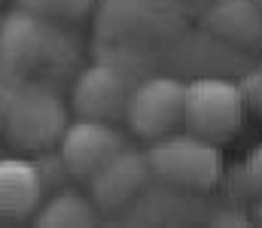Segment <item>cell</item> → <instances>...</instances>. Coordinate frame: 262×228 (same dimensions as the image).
Here are the masks:
<instances>
[{"label":"cell","instance_id":"4","mask_svg":"<svg viewBox=\"0 0 262 228\" xmlns=\"http://www.w3.org/2000/svg\"><path fill=\"white\" fill-rule=\"evenodd\" d=\"M244 119H247V97L241 85L220 76H201L186 82V104H183L186 131L223 146L238 137Z\"/></svg>","mask_w":262,"mask_h":228},{"label":"cell","instance_id":"7","mask_svg":"<svg viewBox=\"0 0 262 228\" xmlns=\"http://www.w3.org/2000/svg\"><path fill=\"white\" fill-rule=\"evenodd\" d=\"M131 85L128 76L122 73L113 64H92L89 70H82L76 85H73V110L82 119H104L113 122L119 116H125L131 97Z\"/></svg>","mask_w":262,"mask_h":228},{"label":"cell","instance_id":"6","mask_svg":"<svg viewBox=\"0 0 262 228\" xmlns=\"http://www.w3.org/2000/svg\"><path fill=\"white\" fill-rule=\"evenodd\" d=\"M125 149L122 134L104 119H76L67 122L64 134L58 140V155L64 161L67 173L79 180H92L116 152Z\"/></svg>","mask_w":262,"mask_h":228},{"label":"cell","instance_id":"2","mask_svg":"<svg viewBox=\"0 0 262 228\" xmlns=\"http://www.w3.org/2000/svg\"><path fill=\"white\" fill-rule=\"evenodd\" d=\"M73 46L58 21L15 9L0 21V79H37L46 70L64 67Z\"/></svg>","mask_w":262,"mask_h":228},{"label":"cell","instance_id":"10","mask_svg":"<svg viewBox=\"0 0 262 228\" xmlns=\"http://www.w3.org/2000/svg\"><path fill=\"white\" fill-rule=\"evenodd\" d=\"M204 24L213 37L226 43L247 49L262 46V6L256 0H213Z\"/></svg>","mask_w":262,"mask_h":228},{"label":"cell","instance_id":"12","mask_svg":"<svg viewBox=\"0 0 262 228\" xmlns=\"http://www.w3.org/2000/svg\"><path fill=\"white\" fill-rule=\"evenodd\" d=\"M18 9H28L49 21H79L92 12L95 0H15Z\"/></svg>","mask_w":262,"mask_h":228},{"label":"cell","instance_id":"15","mask_svg":"<svg viewBox=\"0 0 262 228\" xmlns=\"http://www.w3.org/2000/svg\"><path fill=\"white\" fill-rule=\"evenodd\" d=\"M256 3H259V6H262V0H256Z\"/></svg>","mask_w":262,"mask_h":228},{"label":"cell","instance_id":"9","mask_svg":"<svg viewBox=\"0 0 262 228\" xmlns=\"http://www.w3.org/2000/svg\"><path fill=\"white\" fill-rule=\"evenodd\" d=\"M43 176L37 161L0 158V219H25L43 201Z\"/></svg>","mask_w":262,"mask_h":228},{"label":"cell","instance_id":"5","mask_svg":"<svg viewBox=\"0 0 262 228\" xmlns=\"http://www.w3.org/2000/svg\"><path fill=\"white\" fill-rule=\"evenodd\" d=\"M186 85L174 76H152L131 88L125 122L143 140H159L183 125Z\"/></svg>","mask_w":262,"mask_h":228},{"label":"cell","instance_id":"14","mask_svg":"<svg viewBox=\"0 0 262 228\" xmlns=\"http://www.w3.org/2000/svg\"><path fill=\"white\" fill-rule=\"evenodd\" d=\"M0 137H3V113H0Z\"/></svg>","mask_w":262,"mask_h":228},{"label":"cell","instance_id":"17","mask_svg":"<svg viewBox=\"0 0 262 228\" xmlns=\"http://www.w3.org/2000/svg\"><path fill=\"white\" fill-rule=\"evenodd\" d=\"M259 73H262V70H259Z\"/></svg>","mask_w":262,"mask_h":228},{"label":"cell","instance_id":"3","mask_svg":"<svg viewBox=\"0 0 262 228\" xmlns=\"http://www.w3.org/2000/svg\"><path fill=\"white\" fill-rule=\"evenodd\" d=\"M146 161L156 180L186 192H210L223 180L220 143H210L192 131H171L152 140Z\"/></svg>","mask_w":262,"mask_h":228},{"label":"cell","instance_id":"8","mask_svg":"<svg viewBox=\"0 0 262 228\" xmlns=\"http://www.w3.org/2000/svg\"><path fill=\"white\" fill-rule=\"evenodd\" d=\"M152 176L146 152L122 149L116 152L92 180H89V198L95 201V207L101 213H113L122 210L131 198L146 186V180Z\"/></svg>","mask_w":262,"mask_h":228},{"label":"cell","instance_id":"16","mask_svg":"<svg viewBox=\"0 0 262 228\" xmlns=\"http://www.w3.org/2000/svg\"><path fill=\"white\" fill-rule=\"evenodd\" d=\"M0 21H3V15H0Z\"/></svg>","mask_w":262,"mask_h":228},{"label":"cell","instance_id":"11","mask_svg":"<svg viewBox=\"0 0 262 228\" xmlns=\"http://www.w3.org/2000/svg\"><path fill=\"white\" fill-rule=\"evenodd\" d=\"M98 216L101 210L95 207V201L70 189L55 192L49 201H40V207L34 210V222L40 228H82L95 225Z\"/></svg>","mask_w":262,"mask_h":228},{"label":"cell","instance_id":"13","mask_svg":"<svg viewBox=\"0 0 262 228\" xmlns=\"http://www.w3.org/2000/svg\"><path fill=\"white\" fill-rule=\"evenodd\" d=\"M238 186L250 195H262V143L244 155L238 167Z\"/></svg>","mask_w":262,"mask_h":228},{"label":"cell","instance_id":"1","mask_svg":"<svg viewBox=\"0 0 262 228\" xmlns=\"http://www.w3.org/2000/svg\"><path fill=\"white\" fill-rule=\"evenodd\" d=\"M3 140L18 152H46L67 128L64 100L40 79H0Z\"/></svg>","mask_w":262,"mask_h":228}]
</instances>
